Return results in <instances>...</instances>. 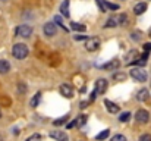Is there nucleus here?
Wrapping results in <instances>:
<instances>
[{"label":"nucleus","instance_id":"nucleus-5","mask_svg":"<svg viewBox=\"0 0 151 141\" xmlns=\"http://www.w3.org/2000/svg\"><path fill=\"white\" fill-rule=\"evenodd\" d=\"M85 47H87V50L88 51H96L99 47H100V40L97 38V37H88L87 38V44H85Z\"/></svg>","mask_w":151,"mask_h":141},{"label":"nucleus","instance_id":"nucleus-6","mask_svg":"<svg viewBox=\"0 0 151 141\" xmlns=\"http://www.w3.org/2000/svg\"><path fill=\"white\" fill-rule=\"evenodd\" d=\"M43 31H44V34H46L47 37H53V35H56L57 27H56V24H53V22H47V24H44Z\"/></svg>","mask_w":151,"mask_h":141},{"label":"nucleus","instance_id":"nucleus-30","mask_svg":"<svg viewBox=\"0 0 151 141\" xmlns=\"http://www.w3.org/2000/svg\"><path fill=\"white\" fill-rule=\"evenodd\" d=\"M41 140H43V138H41L40 134H34V135H31V137L27 138V141H41Z\"/></svg>","mask_w":151,"mask_h":141},{"label":"nucleus","instance_id":"nucleus-8","mask_svg":"<svg viewBox=\"0 0 151 141\" xmlns=\"http://www.w3.org/2000/svg\"><path fill=\"white\" fill-rule=\"evenodd\" d=\"M119 66H120V62H119L117 59H113V60H110V62L101 65L100 69H103V71H114V69H117Z\"/></svg>","mask_w":151,"mask_h":141},{"label":"nucleus","instance_id":"nucleus-3","mask_svg":"<svg viewBox=\"0 0 151 141\" xmlns=\"http://www.w3.org/2000/svg\"><path fill=\"white\" fill-rule=\"evenodd\" d=\"M131 77L134 78V80H137L138 82H145L147 81V78H148V75H147V72L142 69V68H134L132 71H131Z\"/></svg>","mask_w":151,"mask_h":141},{"label":"nucleus","instance_id":"nucleus-13","mask_svg":"<svg viewBox=\"0 0 151 141\" xmlns=\"http://www.w3.org/2000/svg\"><path fill=\"white\" fill-rule=\"evenodd\" d=\"M60 12L65 18H69L70 13H69V0H65L62 4H60Z\"/></svg>","mask_w":151,"mask_h":141},{"label":"nucleus","instance_id":"nucleus-7","mask_svg":"<svg viewBox=\"0 0 151 141\" xmlns=\"http://www.w3.org/2000/svg\"><path fill=\"white\" fill-rule=\"evenodd\" d=\"M106 90H107V81H106L104 78H100V80H97L94 93H96V94H104V93H106Z\"/></svg>","mask_w":151,"mask_h":141},{"label":"nucleus","instance_id":"nucleus-19","mask_svg":"<svg viewBox=\"0 0 151 141\" xmlns=\"http://www.w3.org/2000/svg\"><path fill=\"white\" fill-rule=\"evenodd\" d=\"M87 115H81V116H78L75 121H73V124H75V127H82L85 122H87Z\"/></svg>","mask_w":151,"mask_h":141},{"label":"nucleus","instance_id":"nucleus-37","mask_svg":"<svg viewBox=\"0 0 151 141\" xmlns=\"http://www.w3.org/2000/svg\"><path fill=\"white\" fill-rule=\"evenodd\" d=\"M0 118H1V110H0Z\"/></svg>","mask_w":151,"mask_h":141},{"label":"nucleus","instance_id":"nucleus-34","mask_svg":"<svg viewBox=\"0 0 151 141\" xmlns=\"http://www.w3.org/2000/svg\"><path fill=\"white\" fill-rule=\"evenodd\" d=\"M139 38H141V35H139V33H138V34H137V33H134V34H132V40H137V41H138Z\"/></svg>","mask_w":151,"mask_h":141},{"label":"nucleus","instance_id":"nucleus-36","mask_svg":"<svg viewBox=\"0 0 151 141\" xmlns=\"http://www.w3.org/2000/svg\"><path fill=\"white\" fill-rule=\"evenodd\" d=\"M87 106H88V101H82V103H81V107H82V109H85Z\"/></svg>","mask_w":151,"mask_h":141},{"label":"nucleus","instance_id":"nucleus-21","mask_svg":"<svg viewBox=\"0 0 151 141\" xmlns=\"http://www.w3.org/2000/svg\"><path fill=\"white\" fill-rule=\"evenodd\" d=\"M68 121H69V116L66 115V116H62V118H59V119H56V121H54L53 124H54L56 127H60V125H63V124H66Z\"/></svg>","mask_w":151,"mask_h":141},{"label":"nucleus","instance_id":"nucleus-1","mask_svg":"<svg viewBox=\"0 0 151 141\" xmlns=\"http://www.w3.org/2000/svg\"><path fill=\"white\" fill-rule=\"evenodd\" d=\"M28 53H29L28 47L25 46V44H22V43L15 44L13 48H12V54H13V57H15V59H19V60L25 59V57L28 56Z\"/></svg>","mask_w":151,"mask_h":141},{"label":"nucleus","instance_id":"nucleus-12","mask_svg":"<svg viewBox=\"0 0 151 141\" xmlns=\"http://www.w3.org/2000/svg\"><path fill=\"white\" fill-rule=\"evenodd\" d=\"M148 97H150L148 88H141L138 91V94H137V100L138 101H145V100H148Z\"/></svg>","mask_w":151,"mask_h":141},{"label":"nucleus","instance_id":"nucleus-17","mask_svg":"<svg viewBox=\"0 0 151 141\" xmlns=\"http://www.w3.org/2000/svg\"><path fill=\"white\" fill-rule=\"evenodd\" d=\"M40 100H41V93L38 91V93L34 94V97H32V98H31V101H29L31 107H37V106H38V103H40Z\"/></svg>","mask_w":151,"mask_h":141},{"label":"nucleus","instance_id":"nucleus-20","mask_svg":"<svg viewBox=\"0 0 151 141\" xmlns=\"http://www.w3.org/2000/svg\"><path fill=\"white\" fill-rule=\"evenodd\" d=\"M109 135H110V131H109V129H104V131H101L100 134L96 137V140H97V141H103V140H106Z\"/></svg>","mask_w":151,"mask_h":141},{"label":"nucleus","instance_id":"nucleus-25","mask_svg":"<svg viewBox=\"0 0 151 141\" xmlns=\"http://www.w3.org/2000/svg\"><path fill=\"white\" fill-rule=\"evenodd\" d=\"M129 119H131V113H129V112H123V113L119 116V121H120V122H128Z\"/></svg>","mask_w":151,"mask_h":141},{"label":"nucleus","instance_id":"nucleus-9","mask_svg":"<svg viewBox=\"0 0 151 141\" xmlns=\"http://www.w3.org/2000/svg\"><path fill=\"white\" fill-rule=\"evenodd\" d=\"M60 94L66 98H72L73 97V88L69 84H62L60 85Z\"/></svg>","mask_w":151,"mask_h":141},{"label":"nucleus","instance_id":"nucleus-14","mask_svg":"<svg viewBox=\"0 0 151 141\" xmlns=\"http://www.w3.org/2000/svg\"><path fill=\"white\" fill-rule=\"evenodd\" d=\"M147 10V3H137L134 7V13L135 15H142Z\"/></svg>","mask_w":151,"mask_h":141},{"label":"nucleus","instance_id":"nucleus-33","mask_svg":"<svg viewBox=\"0 0 151 141\" xmlns=\"http://www.w3.org/2000/svg\"><path fill=\"white\" fill-rule=\"evenodd\" d=\"M142 47H144V51H145V53H150L151 51V43H145Z\"/></svg>","mask_w":151,"mask_h":141},{"label":"nucleus","instance_id":"nucleus-22","mask_svg":"<svg viewBox=\"0 0 151 141\" xmlns=\"http://www.w3.org/2000/svg\"><path fill=\"white\" fill-rule=\"evenodd\" d=\"M114 28V27H117V19H114V18H110V19H107V22H106V25H104V28Z\"/></svg>","mask_w":151,"mask_h":141},{"label":"nucleus","instance_id":"nucleus-29","mask_svg":"<svg viewBox=\"0 0 151 141\" xmlns=\"http://www.w3.org/2000/svg\"><path fill=\"white\" fill-rule=\"evenodd\" d=\"M18 91H19V94H25V91H27V85H25L24 82H19V84H18Z\"/></svg>","mask_w":151,"mask_h":141},{"label":"nucleus","instance_id":"nucleus-35","mask_svg":"<svg viewBox=\"0 0 151 141\" xmlns=\"http://www.w3.org/2000/svg\"><path fill=\"white\" fill-rule=\"evenodd\" d=\"M88 37H85V35H75V40L76 41H79V40H87Z\"/></svg>","mask_w":151,"mask_h":141},{"label":"nucleus","instance_id":"nucleus-16","mask_svg":"<svg viewBox=\"0 0 151 141\" xmlns=\"http://www.w3.org/2000/svg\"><path fill=\"white\" fill-rule=\"evenodd\" d=\"M10 71V63L7 60H0V74H7Z\"/></svg>","mask_w":151,"mask_h":141},{"label":"nucleus","instance_id":"nucleus-24","mask_svg":"<svg viewBox=\"0 0 151 141\" xmlns=\"http://www.w3.org/2000/svg\"><path fill=\"white\" fill-rule=\"evenodd\" d=\"M104 6H106V9H110V10H117V9H119V4L110 3V1H107V0H104Z\"/></svg>","mask_w":151,"mask_h":141},{"label":"nucleus","instance_id":"nucleus-27","mask_svg":"<svg viewBox=\"0 0 151 141\" xmlns=\"http://www.w3.org/2000/svg\"><path fill=\"white\" fill-rule=\"evenodd\" d=\"M54 22H56V25H59V27H62L65 31H68V28L63 25V22H62V19H60V16H54Z\"/></svg>","mask_w":151,"mask_h":141},{"label":"nucleus","instance_id":"nucleus-32","mask_svg":"<svg viewBox=\"0 0 151 141\" xmlns=\"http://www.w3.org/2000/svg\"><path fill=\"white\" fill-rule=\"evenodd\" d=\"M138 141H151V134H142Z\"/></svg>","mask_w":151,"mask_h":141},{"label":"nucleus","instance_id":"nucleus-26","mask_svg":"<svg viewBox=\"0 0 151 141\" xmlns=\"http://www.w3.org/2000/svg\"><path fill=\"white\" fill-rule=\"evenodd\" d=\"M126 22H128V16L122 13V15L119 16V21H117V25H119V24H120V25H126Z\"/></svg>","mask_w":151,"mask_h":141},{"label":"nucleus","instance_id":"nucleus-31","mask_svg":"<svg viewBox=\"0 0 151 141\" xmlns=\"http://www.w3.org/2000/svg\"><path fill=\"white\" fill-rule=\"evenodd\" d=\"M97 1V4H99V7H100V10H101V13H104L107 9H106V6H104V0H96Z\"/></svg>","mask_w":151,"mask_h":141},{"label":"nucleus","instance_id":"nucleus-28","mask_svg":"<svg viewBox=\"0 0 151 141\" xmlns=\"http://www.w3.org/2000/svg\"><path fill=\"white\" fill-rule=\"evenodd\" d=\"M110 141H126V137L122 135V134H117V135H113Z\"/></svg>","mask_w":151,"mask_h":141},{"label":"nucleus","instance_id":"nucleus-11","mask_svg":"<svg viewBox=\"0 0 151 141\" xmlns=\"http://www.w3.org/2000/svg\"><path fill=\"white\" fill-rule=\"evenodd\" d=\"M104 104H106V109H107V112L109 113H117L119 112V106L116 104V103H113V101H110V100H104Z\"/></svg>","mask_w":151,"mask_h":141},{"label":"nucleus","instance_id":"nucleus-2","mask_svg":"<svg viewBox=\"0 0 151 141\" xmlns=\"http://www.w3.org/2000/svg\"><path fill=\"white\" fill-rule=\"evenodd\" d=\"M15 34H16L18 37L28 38V37H31V35H32V28H31L29 25H27V24H22V25L16 27V30H15Z\"/></svg>","mask_w":151,"mask_h":141},{"label":"nucleus","instance_id":"nucleus-15","mask_svg":"<svg viewBox=\"0 0 151 141\" xmlns=\"http://www.w3.org/2000/svg\"><path fill=\"white\" fill-rule=\"evenodd\" d=\"M137 57H139V53L137 51V50H131L129 53H128V56H126V65H131V63H134L135 62V59Z\"/></svg>","mask_w":151,"mask_h":141},{"label":"nucleus","instance_id":"nucleus-10","mask_svg":"<svg viewBox=\"0 0 151 141\" xmlns=\"http://www.w3.org/2000/svg\"><path fill=\"white\" fill-rule=\"evenodd\" d=\"M50 137L56 141H69L68 134L63 131H53V132H50Z\"/></svg>","mask_w":151,"mask_h":141},{"label":"nucleus","instance_id":"nucleus-18","mask_svg":"<svg viewBox=\"0 0 151 141\" xmlns=\"http://www.w3.org/2000/svg\"><path fill=\"white\" fill-rule=\"evenodd\" d=\"M70 28H72L73 31H81V33H84V31L87 30V27H85V25L78 24V22H70Z\"/></svg>","mask_w":151,"mask_h":141},{"label":"nucleus","instance_id":"nucleus-23","mask_svg":"<svg viewBox=\"0 0 151 141\" xmlns=\"http://www.w3.org/2000/svg\"><path fill=\"white\" fill-rule=\"evenodd\" d=\"M126 80V74L125 72H117L113 75V81H125Z\"/></svg>","mask_w":151,"mask_h":141},{"label":"nucleus","instance_id":"nucleus-38","mask_svg":"<svg viewBox=\"0 0 151 141\" xmlns=\"http://www.w3.org/2000/svg\"><path fill=\"white\" fill-rule=\"evenodd\" d=\"M150 37H151V31H150Z\"/></svg>","mask_w":151,"mask_h":141},{"label":"nucleus","instance_id":"nucleus-4","mask_svg":"<svg viewBox=\"0 0 151 141\" xmlns=\"http://www.w3.org/2000/svg\"><path fill=\"white\" fill-rule=\"evenodd\" d=\"M135 119H137V122H139V124H147V122L150 121V113H148V110L139 109V110L135 113Z\"/></svg>","mask_w":151,"mask_h":141}]
</instances>
